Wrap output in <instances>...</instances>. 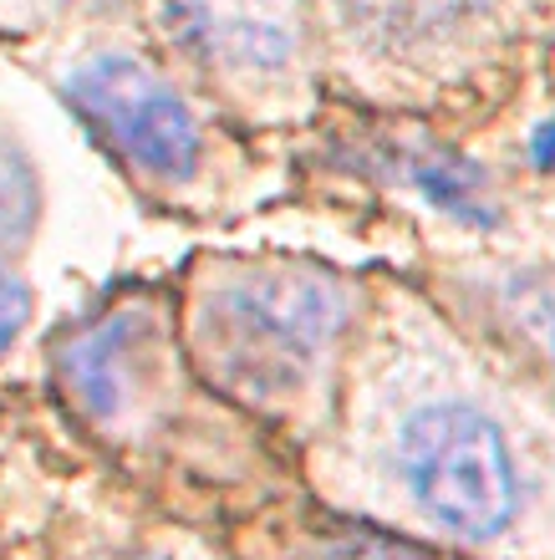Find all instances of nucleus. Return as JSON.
<instances>
[{
    "label": "nucleus",
    "mask_w": 555,
    "mask_h": 560,
    "mask_svg": "<svg viewBox=\"0 0 555 560\" xmlns=\"http://www.w3.org/2000/svg\"><path fill=\"white\" fill-rule=\"evenodd\" d=\"M51 77L148 205L169 214H215L240 194L245 153L169 61L97 36L61 51Z\"/></svg>",
    "instance_id": "4"
},
{
    "label": "nucleus",
    "mask_w": 555,
    "mask_h": 560,
    "mask_svg": "<svg viewBox=\"0 0 555 560\" xmlns=\"http://www.w3.org/2000/svg\"><path fill=\"white\" fill-rule=\"evenodd\" d=\"M88 560H240L220 550L205 530H194L189 520L159 515V520H123L117 530L92 535Z\"/></svg>",
    "instance_id": "9"
},
{
    "label": "nucleus",
    "mask_w": 555,
    "mask_h": 560,
    "mask_svg": "<svg viewBox=\"0 0 555 560\" xmlns=\"http://www.w3.org/2000/svg\"><path fill=\"white\" fill-rule=\"evenodd\" d=\"M61 408L138 474H169L189 489L270 500L296 469L261 428L220 402L178 337L174 285H123L67 322L46 347Z\"/></svg>",
    "instance_id": "2"
},
{
    "label": "nucleus",
    "mask_w": 555,
    "mask_h": 560,
    "mask_svg": "<svg viewBox=\"0 0 555 560\" xmlns=\"http://www.w3.org/2000/svg\"><path fill=\"white\" fill-rule=\"evenodd\" d=\"M46 214V184L11 128H0V255L21 260Z\"/></svg>",
    "instance_id": "10"
},
{
    "label": "nucleus",
    "mask_w": 555,
    "mask_h": 560,
    "mask_svg": "<svg viewBox=\"0 0 555 560\" xmlns=\"http://www.w3.org/2000/svg\"><path fill=\"white\" fill-rule=\"evenodd\" d=\"M428 295L555 393V266H459V276H443Z\"/></svg>",
    "instance_id": "7"
},
{
    "label": "nucleus",
    "mask_w": 555,
    "mask_h": 560,
    "mask_svg": "<svg viewBox=\"0 0 555 560\" xmlns=\"http://www.w3.org/2000/svg\"><path fill=\"white\" fill-rule=\"evenodd\" d=\"M525 163L535 174H555V113L545 122H535V133L525 143Z\"/></svg>",
    "instance_id": "13"
},
{
    "label": "nucleus",
    "mask_w": 555,
    "mask_h": 560,
    "mask_svg": "<svg viewBox=\"0 0 555 560\" xmlns=\"http://www.w3.org/2000/svg\"><path fill=\"white\" fill-rule=\"evenodd\" d=\"M174 67L250 133L307 128L322 107V36L307 0H163Z\"/></svg>",
    "instance_id": "5"
},
{
    "label": "nucleus",
    "mask_w": 555,
    "mask_h": 560,
    "mask_svg": "<svg viewBox=\"0 0 555 560\" xmlns=\"http://www.w3.org/2000/svg\"><path fill=\"white\" fill-rule=\"evenodd\" d=\"M332 21L357 67L433 82L474 46L484 0H332Z\"/></svg>",
    "instance_id": "8"
},
{
    "label": "nucleus",
    "mask_w": 555,
    "mask_h": 560,
    "mask_svg": "<svg viewBox=\"0 0 555 560\" xmlns=\"http://www.w3.org/2000/svg\"><path fill=\"white\" fill-rule=\"evenodd\" d=\"M372 295L378 280L301 255H199L174 285L194 372L296 464L332 423Z\"/></svg>",
    "instance_id": "3"
},
{
    "label": "nucleus",
    "mask_w": 555,
    "mask_h": 560,
    "mask_svg": "<svg viewBox=\"0 0 555 560\" xmlns=\"http://www.w3.org/2000/svg\"><path fill=\"white\" fill-rule=\"evenodd\" d=\"M342 148L372 184L418 199L453 230L489 235L505 224V194L495 168L424 122H362L351 138H342Z\"/></svg>",
    "instance_id": "6"
},
{
    "label": "nucleus",
    "mask_w": 555,
    "mask_h": 560,
    "mask_svg": "<svg viewBox=\"0 0 555 560\" xmlns=\"http://www.w3.org/2000/svg\"><path fill=\"white\" fill-rule=\"evenodd\" d=\"M31 316H36V291H31L26 270L0 255V362L15 352V341L26 337Z\"/></svg>",
    "instance_id": "11"
},
{
    "label": "nucleus",
    "mask_w": 555,
    "mask_h": 560,
    "mask_svg": "<svg viewBox=\"0 0 555 560\" xmlns=\"http://www.w3.org/2000/svg\"><path fill=\"white\" fill-rule=\"evenodd\" d=\"M77 0H0V31L5 36H26V31H46L61 21V11H72Z\"/></svg>",
    "instance_id": "12"
},
{
    "label": "nucleus",
    "mask_w": 555,
    "mask_h": 560,
    "mask_svg": "<svg viewBox=\"0 0 555 560\" xmlns=\"http://www.w3.org/2000/svg\"><path fill=\"white\" fill-rule=\"evenodd\" d=\"M296 469L326 515L443 560H555V393L397 280Z\"/></svg>",
    "instance_id": "1"
}]
</instances>
